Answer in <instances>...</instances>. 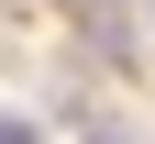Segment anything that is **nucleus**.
<instances>
[{"mask_svg": "<svg viewBox=\"0 0 155 144\" xmlns=\"http://www.w3.org/2000/svg\"><path fill=\"white\" fill-rule=\"evenodd\" d=\"M11 144H45V133H33V122H11Z\"/></svg>", "mask_w": 155, "mask_h": 144, "instance_id": "nucleus-1", "label": "nucleus"}, {"mask_svg": "<svg viewBox=\"0 0 155 144\" xmlns=\"http://www.w3.org/2000/svg\"><path fill=\"white\" fill-rule=\"evenodd\" d=\"M144 11H155V0H144Z\"/></svg>", "mask_w": 155, "mask_h": 144, "instance_id": "nucleus-2", "label": "nucleus"}]
</instances>
